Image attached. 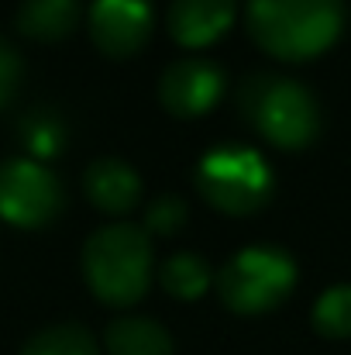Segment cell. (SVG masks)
<instances>
[{"mask_svg": "<svg viewBox=\"0 0 351 355\" xmlns=\"http://www.w3.org/2000/svg\"><path fill=\"white\" fill-rule=\"evenodd\" d=\"M237 111L276 148H307L321 131V107L314 94L276 73H255L237 90Z\"/></svg>", "mask_w": 351, "mask_h": 355, "instance_id": "2", "label": "cell"}, {"mask_svg": "<svg viewBox=\"0 0 351 355\" xmlns=\"http://www.w3.org/2000/svg\"><path fill=\"white\" fill-rule=\"evenodd\" d=\"M90 35H93V45L111 59L134 55L152 35V3L148 0H93Z\"/></svg>", "mask_w": 351, "mask_h": 355, "instance_id": "8", "label": "cell"}, {"mask_svg": "<svg viewBox=\"0 0 351 355\" xmlns=\"http://www.w3.org/2000/svg\"><path fill=\"white\" fill-rule=\"evenodd\" d=\"M296 286V262L279 245H248L217 272V293L234 314L255 318L276 311Z\"/></svg>", "mask_w": 351, "mask_h": 355, "instance_id": "4", "label": "cell"}, {"mask_svg": "<svg viewBox=\"0 0 351 355\" xmlns=\"http://www.w3.org/2000/svg\"><path fill=\"white\" fill-rule=\"evenodd\" d=\"M80 24V0H24L17 7V31L35 42H62Z\"/></svg>", "mask_w": 351, "mask_h": 355, "instance_id": "11", "label": "cell"}, {"mask_svg": "<svg viewBox=\"0 0 351 355\" xmlns=\"http://www.w3.org/2000/svg\"><path fill=\"white\" fill-rule=\"evenodd\" d=\"M224 94V73L210 59H176L159 76V101L172 118H200Z\"/></svg>", "mask_w": 351, "mask_h": 355, "instance_id": "7", "label": "cell"}, {"mask_svg": "<svg viewBox=\"0 0 351 355\" xmlns=\"http://www.w3.org/2000/svg\"><path fill=\"white\" fill-rule=\"evenodd\" d=\"M314 331L324 338H351V283L324 290L314 304Z\"/></svg>", "mask_w": 351, "mask_h": 355, "instance_id": "15", "label": "cell"}, {"mask_svg": "<svg viewBox=\"0 0 351 355\" xmlns=\"http://www.w3.org/2000/svg\"><path fill=\"white\" fill-rule=\"evenodd\" d=\"M197 190L221 214L244 218V214H255V211H262L269 204V197H272V169L255 148L224 141V145L210 148L200 159Z\"/></svg>", "mask_w": 351, "mask_h": 355, "instance_id": "5", "label": "cell"}, {"mask_svg": "<svg viewBox=\"0 0 351 355\" xmlns=\"http://www.w3.org/2000/svg\"><path fill=\"white\" fill-rule=\"evenodd\" d=\"M66 204L62 183L35 159L0 162V218L17 228H42L59 218Z\"/></svg>", "mask_w": 351, "mask_h": 355, "instance_id": "6", "label": "cell"}, {"mask_svg": "<svg viewBox=\"0 0 351 355\" xmlns=\"http://www.w3.org/2000/svg\"><path fill=\"white\" fill-rule=\"evenodd\" d=\"M244 24L258 49L303 62L331 49L345 28V0H248Z\"/></svg>", "mask_w": 351, "mask_h": 355, "instance_id": "1", "label": "cell"}, {"mask_svg": "<svg viewBox=\"0 0 351 355\" xmlns=\"http://www.w3.org/2000/svg\"><path fill=\"white\" fill-rule=\"evenodd\" d=\"M21 355H100V345L83 324H52L28 338Z\"/></svg>", "mask_w": 351, "mask_h": 355, "instance_id": "14", "label": "cell"}, {"mask_svg": "<svg viewBox=\"0 0 351 355\" xmlns=\"http://www.w3.org/2000/svg\"><path fill=\"white\" fill-rule=\"evenodd\" d=\"M83 276L97 300L131 307L152 283V238L134 225L97 228L83 245Z\"/></svg>", "mask_w": 351, "mask_h": 355, "instance_id": "3", "label": "cell"}, {"mask_svg": "<svg viewBox=\"0 0 351 355\" xmlns=\"http://www.w3.org/2000/svg\"><path fill=\"white\" fill-rule=\"evenodd\" d=\"M237 17V0H172L165 28L176 45L204 49L217 42Z\"/></svg>", "mask_w": 351, "mask_h": 355, "instance_id": "9", "label": "cell"}, {"mask_svg": "<svg viewBox=\"0 0 351 355\" xmlns=\"http://www.w3.org/2000/svg\"><path fill=\"white\" fill-rule=\"evenodd\" d=\"M159 283L176 300H197L210 286V266L197 252H176L159 266Z\"/></svg>", "mask_w": 351, "mask_h": 355, "instance_id": "13", "label": "cell"}, {"mask_svg": "<svg viewBox=\"0 0 351 355\" xmlns=\"http://www.w3.org/2000/svg\"><path fill=\"white\" fill-rule=\"evenodd\" d=\"M21 141L28 145V152L38 162V159H48L62 148L66 128H62L59 114H52V111H28L21 121Z\"/></svg>", "mask_w": 351, "mask_h": 355, "instance_id": "16", "label": "cell"}, {"mask_svg": "<svg viewBox=\"0 0 351 355\" xmlns=\"http://www.w3.org/2000/svg\"><path fill=\"white\" fill-rule=\"evenodd\" d=\"M186 200L179 193H159L145 211V228L152 235H176L186 221Z\"/></svg>", "mask_w": 351, "mask_h": 355, "instance_id": "17", "label": "cell"}, {"mask_svg": "<svg viewBox=\"0 0 351 355\" xmlns=\"http://www.w3.org/2000/svg\"><path fill=\"white\" fill-rule=\"evenodd\" d=\"M83 190L90 204L104 214H127L141 200V180L138 173L120 159H97L83 173Z\"/></svg>", "mask_w": 351, "mask_h": 355, "instance_id": "10", "label": "cell"}, {"mask_svg": "<svg viewBox=\"0 0 351 355\" xmlns=\"http://www.w3.org/2000/svg\"><path fill=\"white\" fill-rule=\"evenodd\" d=\"M17 83H21V55L7 38H0V107L14 97Z\"/></svg>", "mask_w": 351, "mask_h": 355, "instance_id": "18", "label": "cell"}, {"mask_svg": "<svg viewBox=\"0 0 351 355\" xmlns=\"http://www.w3.org/2000/svg\"><path fill=\"white\" fill-rule=\"evenodd\" d=\"M107 355H172L169 331L152 318H117L104 331Z\"/></svg>", "mask_w": 351, "mask_h": 355, "instance_id": "12", "label": "cell"}]
</instances>
